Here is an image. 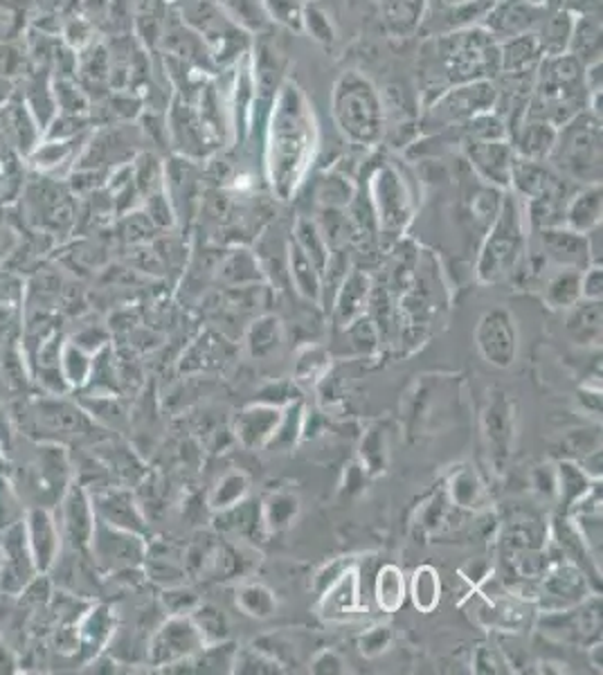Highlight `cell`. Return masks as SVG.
<instances>
[{"mask_svg": "<svg viewBox=\"0 0 603 675\" xmlns=\"http://www.w3.org/2000/svg\"><path fill=\"white\" fill-rule=\"evenodd\" d=\"M494 97H496L494 86H488L486 82H469L460 88H452L450 93H446L435 104V112L448 122L475 118L480 112L494 106Z\"/></svg>", "mask_w": 603, "mask_h": 675, "instance_id": "obj_17", "label": "cell"}, {"mask_svg": "<svg viewBox=\"0 0 603 675\" xmlns=\"http://www.w3.org/2000/svg\"><path fill=\"white\" fill-rule=\"evenodd\" d=\"M165 606L169 615H187L199 608V599L190 590H169L165 592Z\"/></svg>", "mask_w": 603, "mask_h": 675, "instance_id": "obj_50", "label": "cell"}, {"mask_svg": "<svg viewBox=\"0 0 603 675\" xmlns=\"http://www.w3.org/2000/svg\"><path fill=\"white\" fill-rule=\"evenodd\" d=\"M237 655V644L230 642H212L205 644L192 658L180 660L178 664L167 666L169 673H230Z\"/></svg>", "mask_w": 603, "mask_h": 675, "instance_id": "obj_21", "label": "cell"}, {"mask_svg": "<svg viewBox=\"0 0 603 675\" xmlns=\"http://www.w3.org/2000/svg\"><path fill=\"white\" fill-rule=\"evenodd\" d=\"M282 343V327L277 318H261L252 324L248 333V347L255 358L271 356Z\"/></svg>", "mask_w": 603, "mask_h": 675, "instance_id": "obj_34", "label": "cell"}, {"mask_svg": "<svg viewBox=\"0 0 603 675\" xmlns=\"http://www.w3.org/2000/svg\"><path fill=\"white\" fill-rule=\"evenodd\" d=\"M543 244L547 254L565 269L586 271L592 264L586 235H579L575 230L543 228Z\"/></svg>", "mask_w": 603, "mask_h": 675, "instance_id": "obj_18", "label": "cell"}, {"mask_svg": "<svg viewBox=\"0 0 603 675\" xmlns=\"http://www.w3.org/2000/svg\"><path fill=\"white\" fill-rule=\"evenodd\" d=\"M25 502L8 471H0V532L25 518Z\"/></svg>", "mask_w": 603, "mask_h": 675, "instance_id": "obj_37", "label": "cell"}, {"mask_svg": "<svg viewBox=\"0 0 603 675\" xmlns=\"http://www.w3.org/2000/svg\"><path fill=\"white\" fill-rule=\"evenodd\" d=\"M412 596L417 608L424 613H430L437 602H439V579L433 568H422L414 572V583H412Z\"/></svg>", "mask_w": 603, "mask_h": 675, "instance_id": "obj_43", "label": "cell"}, {"mask_svg": "<svg viewBox=\"0 0 603 675\" xmlns=\"http://www.w3.org/2000/svg\"><path fill=\"white\" fill-rule=\"evenodd\" d=\"M88 492L97 520L144 536V518L135 505V498L127 489H120V486H99V489Z\"/></svg>", "mask_w": 603, "mask_h": 675, "instance_id": "obj_15", "label": "cell"}, {"mask_svg": "<svg viewBox=\"0 0 603 675\" xmlns=\"http://www.w3.org/2000/svg\"><path fill=\"white\" fill-rule=\"evenodd\" d=\"M263 5H267L269 16L277 19L280 23H286L288 27H299L302 25V5L297 0H263Z\"/></svg>", "mask_w": 603, "mask_h": 675, "instance_id": "obj_48", "label": "cell"}, {"mask_svg": "<svg viewBox=\"0 0 603 675\" xmlns=\"http://www.w3.org/2000/svg\"><path fill=\"white\" fill-rule=\"evenodd\" d=\"M248 492V477L244 473H230L225 475L210 498V507L216 511H225L235 505H239L244 500Z\"/></svg>", "mask_w": 603, "mask_h": 675, "instance_id": "obj_40", "label": "cell"}, {"mask_svg": "<svg viewBox=\"0 0 603 675\" xmlns=\"http://www.w3.org/2000/svg\"><path fill=\"white\" fill-rule=\"evenodd\" d=\"M388 644H390V628H374L360 640V651L363 655L374 658V655L383 653Z\"/></svg>", "mask_w": 603, "mask_h": 675, "instance_id": "obj_51", "label": "cell"}, {"mask_svg": "<svg viewBox=\"0 0 603 675\" xmlns=\"http://www.w3.org/2000/svg\"><path fill=\"white\" fill-rule=\"evenodd\" d=\"M333 118L350 140L360 144H371L383 133L381 97L358 72L343 74L335 84Z\"/></svg>", "mask_w": 603, "mask_h": 675, "instance_id": "obj_4", "label": "cell"}, {"mask_svg": "<svg viewBox=\"0 0 603 675\" xmlns=\"http://www.w3.org/2000/svg\"><path fill=\"white\" fill-rule=\"evenodd\" d=\"M282 664L261 649H237L233 671L235 673H280Z\"/></svg>", "mask_w": 603, "mask_h": 675, "instance_id": "obj_44", "label": "cell"}, {"mask_svg": "<svg viewBox=\"0 0 603 675\" xmlns=\"http://www.w3.org/2000/svg\"><path fill=\"white\" fill-rule=\"evenodd\" d=\"M29 552L23 520L0 532V594L21 596L25 588L39 577Z\"/></svg>", "mask_w": 603, "mask_h": 675, "instance_id": "obj_12", "label": "cell"}, {"mask_svg": "<svg viewBox=\"0 0 603 675\" xmlns=\"http://www.w3.org/2000/svg\"><path fill=\"white\" fill-rule=\"evenodd\" d=\"M59 369L70 392L82 390L91 383L95 371V354L78 343H63L59 352Z\"/></svg>", "mask_w": 603, "mask_h": 675, "instance_id": "obj_23", "label": "cell"}, {"mask_svg": "<svg viewBox=\"0 0 603 675\" xmlns=\"http://www.w3.org/2000/svg\"><path fill=\"white\" fill-rule=\"evenodd\" d=\"M572 313L568 318V329L575 335V341L583 345H596L601 341V303L599 299H588V303H577L570 307Z\"/></svg>", "mask_w": 603, "mask_h": 675, "instance_id": "obj_26", "label": "cell"}, {"mask_svg": "<svg viewBox=\"0 0 603 675\" xmlns=\"http://www.w3.org/2000/svg\"><path fill=\"white\" fill-rule=\"evenodd\" d=\"M311 671L314 673H343L345 662L341 660V655L333 653V651H322L320 655H316Z\"/></svg>", "mask_w": 603, "mask_h": 675, "instance_id": "obj_53", "label": "cell"}, {"mask_svg": "<svg viewBox=\"0 0 603 675\" xmlns=\"http://www.w3.org/2000/svg\"><path fill=\"white\" fill-rule=\"evenodd\" d=\"M52 511L63 538V547L86 552L97 522L88 486L74 477Z\"/></svg>", "mask_w": 603, "mask_h": 675, "instance_id": "obj_11", "label": "cell"}, {"mask_svg": "<svg viewBox=\"0 0 603 675\" xmlns=\"http://www.w3.org/2000/svg\"><path fill=\"white\" fill-rule=\"evenodd\" d=\"M424 0H390L388 3V23L394 32L405 34L417 27L422 21Z\"/></svg>", "mask_w": 603, "mask_h": 675, "instance_id": "obj_42", "label": "cell"}, {"mask_svg": "<svg viewBox=\"0 0 603 675\" xmlns=\"http://www.w3.org/2000/svg\"><path fill=\"white\" fill-rule=\"evenodd\" d=\"M297 246L305 250V254L311 259V264L318 269V273L327 269V254H329L327 244L314 223L309 221L297 223Z\"/></svg>", "mask_w": 603, "mask_h": 675, "instance_id": "obj_41", "label": "cell"}, {"mask_svg": "<svg viewBox=\"0 0 603 675\" xmlns=\"http://www.w3.org/2000/svg\"><path fill=\"white\" fill-rule=\"evenodd\" d=\"M572 57L579 61H601V21L586 16L572 27Z\"/></svg>", "mask_w": 603, "mask_h": 675, "instance_id": "obj_28", "label": "cell"}, {"mask_svg": "<svg viewBox=\"0 0 603 675\" xmlns=\"http://www.w3.org/2000/svg\"><path fill=\"white\" fill-rule=\"evenodd\" d=\"M299 433H302V407H299V403H295V405L291 403L282 412L280 424H277V428H275V433H273V437H271V441L267 446L269 448L293 446L295 439L299 437Z\"/></svg>", "mask_w": 603, "mask_h": 675, "instance_id": "obj_45", "label": "cell"}, {"mask_svg": "<svg viewBox=\"0 0 603 675\" xmlns=\"http://www.w3.org/2000/svg\"><path fill=\"white\" fill-rule=\"evenodd\" d=\"M488 19H492L488 25H492L496 34L509 36L511 39V36L524 34L532 27V23H536L539 8L536 3H530V0H509V3L498 5Z\"/></svg>", "mask_w": 603, "mask_h": 675, "instance_id": "obj_24", "label": "cell"}, {"mask_svg": "<svg viewBox=\"0 0 603 675\" xmlns=\"http://www.w3.org/2000/svg\"><path fill=\"white\" fill-rule=\"evenodd\" d=\"M477 345L484 358L494 365L507 367L516 358V327L507 311H492L480 320Z\"/></svg>", "mask_w": 603, "mask_h": 675, "instance_id": "obj_16", "label": "cell"}, {"mask_svg": "<svg viewBox=\"0 0 603 675\" xmlns=\"http://www.w3.org/2000/svg\"><path fill=\"white\" fill-rule=\"evenodd\" d=\"M192 619L197 621V626L201 628L205 642L212 644V642H221L225 637V619L218 611L210 608V606H203V608H197V613L192 615Z\"/></svg>", "mask_w": 603, "mask_h": 675, "instance_id": "obj_47", "label": "cell"}, {"mask_svg": "<svg viewBox=\"0 0 603 675\" xmlns=\"http://www.w3.org/2000/svg\"><path fill=\"white\" fill-rule=\"evenodd\" d=\"M403 575L394 566H386L376 579V599H379V606L388 613H394L403 604Z\"/></svg>", "mask_w": 603, "mask_h": 675, "instance_id": "obj_38", "label": "cell"}, {"mask_svg": "<svg viewBox=\"0 0 603 675\" xmlns=\"http://www.w3.org/2000/svg\"><path fill=\"white\" fill-rule=\"evenodd\" d=\"M365 295H367V280L363 275H352L343 286L341 305H338V313H341L345 322H350L360 311Z\"/></svg>", "mask_w": 603, "mask_h": 675, "instance_id": "obj_46", "label": "cell"}, {"mask_svg": "<svg viewBox=\"0 0 603 675\" xmlns=\"http://www.w3.org/2000/svg\"><path fill=\"white\" fill-rule=\"evenodd\" d=\"M565 221H568L570 230L579 235H588L590 230L601 225V185L590 182L583 192H579L565 210Z\"/></svg>", "mask_w": 603, "mask_h": 675, "instance_id": "obj_22", "label": "cell"}, {"mask_svg": "<svg viewBox=\"0 0 603 675\" xmlns=\"http://www.w3.org/2000/svg\"><path fill=\"white\" fill-rule=\"evenodd\" d=\"M21 662L16 658V651L8 644L5 635L0 632V675H10V673H19Z\"/></svg>", "mask_w": 603, "mask_h": 675, "instance_id": "obj_54", "label": "cell"}, {"mask_svg": "<svg viewBox=\"0 0 603 675\" xmlns=\"http://www.w3.org/2000/svg\"><path fill=\"white\" fill-rule=\"evenodd\" d=\"M295 93H293V110H280L277 127L273 125V182L282 197H288V192L297 185L302 167H305V158L309 152V131L302 127V110L295 106Z\"/></svg>", "mask_w": 603, "mask_h": 675, "instance_id": "obj_7", "label": "cell"}, {"mask_svg": "<svg viewBox=\"0 0 603 675\" xmlns=\"http://www.w3.org/2000/svg\"><path fill=\"white\" fill-rule=\"evenodd\" d=\"M149 543L142 534L131 530L113 528L102 520L95 522L91 543L86 547L88 560L99 575H127L131 570H140Z\"/></svg>", "mask_w": 603, "mask_h": 675, "instance_id": "obj_8", "label": "cell"}, {"mask_svg": "<svg viewBox=\"0 0 603 675\" xmlns=\"http://www.w3.org/2000/svg\"><path fill=\"white\" fill-rule=\"evenodd\" d=\"M554 138H556L554 125L539 118L536 122L527 127L524 133L520 135V154L527 161H539L541 163L545 156H549Z\"/></svg>", "mask_w": 603, "mask_h": 675, "instance_id": "obj_30", "label": "cell"}, {"mask_svg": "<svg viewBox=\"0 0 603 675\" xmlns=\"http://www.w3.org/2000/svg\"><path fill=\"white\" fill-rule=\"evenodd\" d=\"M21 244L19 230L14 228V223L8 218L5 212H0V271H3L5 261L16 252Z\"/></svg>", "mask_w": 603, "mask_h": 675, "instance_id": "obj_49", "label": "cell"}, {"mask_svg": "<svg viewBox=\"0 0 603 675\" xmlns=\"http://www.w3.org/2000/svg\"><path fill=\"white\" fill-rule=\"evenodd\" d=\"M543 52L536 34L511 36L509 44L500 50V66L509 72H520Z\"/></svg>", "mask_w": 603, "mask_h": 675, "instance_id": "obj_29", "label": "cell"}, {"mask_svg": "<svg viewBox=\"0 0 603 675\" xmlns=\"http://www.w3.org/2000/svg\"><path fill=\"white\" fill-rule=\"evenodd\" d=\"M205 637L197 621L187 615H172L154 635L146 647V662L165 671L180 660L192 658L205 647Z\"/></svg>", "mask_w": 603, "mask_h": 675, "instance_id": "obj_9", "label": "cell"}, {"mask_svg": "<svg viewBox=\"0 0 603 675\" xmlns=\"http://www.w3.org/2000/svg\"><path fill=\"white\" fill-rule=\"evenodd\" d=\"M547 303L554 309H570L581 299V271L565 269L547 286Z\"/></svg>", "mask_w": 603, "mask_h": 675, "instance_id": "obj_33", "label": "cell"}, {"mask_svg": "<svg viewBox=\"0 0 603 675\" xmlns=\"http://www.w3.org/2000/svg\"><path fill=\"white\" fill-rule=\"evenodd\" d=\"M448 3H456V5H464V3H471V0H448Z\"/></svg>", "mask_w": 603, "mask_h": 675, "instance_id": "obj_56", "label": "cell"}, {"mask_svg": "<svg viewBox=\"0 0 603 675\" xmlns=\"http://www.w3.org/2000/svg\"><path fill=\"white\" fill-rule=\"evenodd\" d=\"M441 61L446 63L450 80L466 84L482 82L480 78L500 66V50L492 32L466 29L450 34L441 42Z\"/></svg>", "mask_w": 603, "mask_h": 675, "instance_id": "obj_6", "label": "cell"}, {"mask_svg": "<svg viewBox=\"0 0 603 675\" xmlns=\"http://www.w3.org/2000/svg\"><path fill=\"white\" fill-rule=\"evenodd\" d=\"M297 511H299V505H297L295 496L275 494L267 500V505H263L261 518H263V524H267L271 532H280V530H286L288 524L295 520Z\"/></svg>", "mask_w": 603, "mask_h": 675, "instance_id": "obj_35", "label": "cell"}, {"mask_svg": "<svg viewBox=\"0 0 603 675\" xmlns=\"http://www.w3.org/2000/svg\"><path fill=\"white\" fill-rule=\"evenodd\" d=\"M347 570H350V562H347V566H345V562H335V566L324 568V570L318 575V583H316L318 592L322 594L335 579H341V575H345Z\"/></svg>", "mask_w": 603, "mask_h": 675, "instance_id": "obj_55", "label": "cell"}, {"mask_svg": "<svg viewBox=\"0 0 603 675\" xmlns=\"http://www.w3.org/2000/svg\"><path fill=\"white\" fill-rule=\"evenodd\" d=\"M21 462H8V475L12 477L25 507L55 509L68 486L78 477L70 450L59 443L27 439Z\"/></svg>", "mask_w": 603, "mask_h": 675, "instance_id": "obj_1", "label": "cell"}, {"mask_svg": "<svg viewBox=\"0 0 603 675\" xmlns=\"http://www.w3.org/2000/svg\"><path fill=\"white\" fill-rule=\"evenodd\" d=\"M237 606L250 615V617H271L277 608V602L275 596L269 588H263L259 583H250V585H244L239 592H237Z\"/></svg>", "mask_w": 603, "mask_h": 675, "instance_id": "obj_36", "label": "cell"}, {"mask_svg": "<svg viewBox=\"0 0 603 675\" xmlns=\"http://www.w3.org/2000/svg\"><path fill=\"white\" fill-rule=\"evenodd\" d=\"M556 131L549 158L568 176L586 182L601 180V127L592 116H577Z\"/></svg>", "mask_w": 603, "mask_h": 675, "instance_id": "obj_5", "label": "cell"}, {"mask_svg": "<svg viewBox=\"0 0 603 675\" xmlns=\"http://www.w3.org/2000/svg\"><path fill=\"white\" fill-rule=\"evenodd\" d=\"M590 489L592 486L583 469L575 464L558 466V492H560V507L565 513H568Z\"/></svg>", "mask_w": 603, "mask_h": 675, "instance_id": "obj_31", "label": "cell"}, {"mask_svg": "<svg viewBox=\"0 0 603 675\" xmlns=\"http://www.w3.org/2000/svg\"><path fill=\"white\" fill-rule=\"evenodd\" d=\"M12 419L23 437L66 448L74 441L95 439V433L99 430L82 403L66 399V394L46 392L42 396H29L19 403Z\"/></svg>", "mask_w": 603, "mask_h": 675, "instance_id": "obj_2", "label": "cell"}, {"mask_svg": "<svg viewBox=\"0 0 603 675\" xmlns=\"http://www.w3.org/2000/svg\"><path fill=\"white\" fill-rule=\"evenodd\" d=\"M291 275H293V282H295V286L302 295L309 297V299H318V295H320V273L311 264V259L305 254V250L297 246V241L291 244Z\"/></svg>", "mask_w": 603, "mask_h": 675, "instance_id": "obj_32", "label": "cell"}, {"mask_svg": "<svg viewBox=\"0 0 603 675\" xmlns=\"http://www.w3.org/2000/svg\"><path fill=\"white\" fill-rule=\"evenodd\" d=\"M586 74L581 61L572 55H549L541 63L536 97L541 112L539 118L554 127H560L579 116L583 104Z\"/></svg>", "mask_w": 603, "mask_h": 675, "instance_id": "obj_3", "label": "cell"}, {"mask_svg": "<svg viewBox=\"0 0 603 675\" xmlns=\"http://www.w3.org/2000/svg\"><path fill=\"white\" fill-rule=\"evenodd\" d=\"M601 269L596 264H592L583 275H581V297L586 299H601Z\"/></svg>", "mask_w": 603, "mask_h": 675, "instance_id": "obj_52", "label": "cell"}, {"mask_svg": "<svg viewBox=\"0 0 603 675\" xmlns=\"http://www.w3.org/2000/svg\"><path fill=\"white\" fill-rule=\"evenodd\" d=\"M586 583H583V575L577 568H560L556 572L549 575V579L543 585V594L558 599V606H572L581 602V592H583Z\"/></svg>", "mask_w": 603, "mask_h": 675, "instance_id": "obj_27", "label": "cell"}, {"mask_svg": "<svg viewBox=\"0 0 603 675\" xmlns=\"http://www.w3.org/2000/svg\"><path fill=\"white\" fill-rule=\"evenodd\" d=\"M118 630V619L104 604H88V608L74 621V632H78V655L84 662H93L102 658V653L110 647L113 637Z\"/></svg>", "mask_w": 603, "mask_h": 675, "instance_id": "obj_14", "label": "cell"}, {"mask_svg": "<svg viewBox=\"0 0 603 675\" xmlns=\"http://www.w3.org/2000/svg\"><path fill=\"white\" fill-rule=\"evenodd\" d=\"M280 417H282L280 407L267 405V403L244 410L239 419H237V424H235L239 441L246 448L267 446L271 441L277 424H280Z\"/></svg>", "mask_w": 603, "mask_h": 675, "instance_id": "obj_20", "label": "cell"}, {"mask_svg": "<svg viewBox=\"0 0 603 675\" xmlns=\"http://www.w3.org/2000/svg\"><path fill=\"white\" fill-rule=\"evenodd\" d=\"M322 602V615L329 619L343 617L352 613L358 606V577L354 570H347L341 575V579H335L324 592Z\"/></svg>", "mask_w": 603, "mask_h": 675, "instance_id": "obj_25", "label": "cell"}, {"mask_svg": "<svg viewBox=\"0 0 603 675\" xmlns=\"http://www.w3.org/2000/svg\"><path fill=\"white\" fill-rule=\"evenodd\" d=\"M23 528L29 552L36 562V570L42 575H48L63 552V538L59 532L55 511L46 507H29L23 518Z\"/></svg>", "mask_w": 603, "mask_h": 675, "instance_id": "obj_13", "label": "cell"}, {"mask_svg": "<svg viewBox=\"0 0 603 675\" xmlns=\"http://www.w3.org/2000/svg\"><path fill=\"white\" fill-rule=\"evenodd\" d=\"M473 146L469 149L471 165L488 180L498 185H509L511 182V149L505 142L496 140H484V142H471Z\"/></svg>", "mask_w": 603, "mask_h": 675, "instance_id": "obj_19", "label": "cell"}, {"mask_svg": "<svg viewBox=\"0 0 603 675\" xmlns=\"http://www.w3.org/2000/svg\"><path fill=\"white\" fill-rule=\"evenodd\" d=\"M237 23L250 29H261L269 23V12L263 0H218Z\"/></svg>", "mask_w": 603, "mask_h": 675, "instance_id": "obj_39", "label": "cell"}, {"mask_svg": "<svg viewBox=\"0 0 603 675\" xmlns=\"http://www.w3.org/2000/svg\"><path fill=\"white\" fill-rule=\"evenodd\" d=\"M520 252H522L520 214L516 205L509 201L503 208L496 228L484 246L482 261H480V277L484 282L500 280L503 275H507V271L513 269Z\"/></svg>", "mask_w": 603, "mask_h": 675, "instance_id": "obj_10", "label": "cell"}]
</instances>
